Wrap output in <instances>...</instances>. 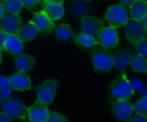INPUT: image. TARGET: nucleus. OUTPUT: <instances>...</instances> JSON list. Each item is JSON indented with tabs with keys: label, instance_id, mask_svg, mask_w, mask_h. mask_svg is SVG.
<instances>
[{
	"label": "nucleus",
	"instance_id": "6e6552de",
	"mask_svg": "<svg viewBox=\"0 0 147 122\" xmlns=\"http://www.w3.org/2000/svg\"><path fill=\"white\" fill-rule=\"evenodd\" d=\"M28 116L32 122H47L49 117V111L47 105L37 100L32 106L29 107Z\"/></svg>",
	"mask_w": 147,
	"mask_h": 122
},
{
	"label": "nucleus",
	"instance_id": "c9c22d12",
	"mask_svg": "<svg viewBox=\"0 0 147 122\" xmlns=\"http://www.w3.org/2000/svg\"><path fill=\"white\" fill-rule=\"evenodd\" d=\"M46 3H53V4H61L64 3V0H44Z\"/></svg>",
	"mask_w": 147,
	"mask_h": 122
},
{
	"label": "nucleus",
	"instance_id": "ea45409f",
	"mask_svg": "<svg viewBox=\"0 0 147 122\" xmlns=\"http://www.w3.org/2000/svg\"><path fill=\"white\" fill-rule=\"evenodd\" d=\"M3 2V0H0V3H2Z\"/></svg>",
	"mask_w": 147,
	"mask_h": 122
},
{
	"label": "nucleus",
	"instance_id": "c85d7f7f",
	"mask_svg": "<svg viewBox=\"0 0 147 122\" xmlns=\"http://www.w3.org/2000/svg\"><path fill=\"white\" fill-rule=\"evenodd\" d=\"M22 2L26 9L33 11V8L37 5L42 4L43 2V0H22Z\"/></svg>",
	"mask_w": 147,
	"mask_h": 122
},
{
	"label": "nucleus",
	"instance_id": "20e7f679",
	"mask_svg": "<svg viewBox=\"0 0 147 122\" xmlns=\"http://www.w3.org/2000/svg\"><path fill=\"white\" fill-rule=\"evenodd\" d=\"M2 111L12 119H24L28 115L29 107L23 105L16 98H7L2 101Z\"/></svg>",
	"mask_w": 147,
	"mask_h": 122
},
{
	"label": "nucleus",
	"instance_id": "2eb2a0df",
	"mask_svg": "<svg viewBox=\"0 0 147 122\" xmlns=\"http://www.w3.org/2000/svg\"><path fill=\"white\" fill-rule=\"evenodd\" d=\"M38 31H39V30L36 28V26L31 21H30L27 24H25L20 28L17 36L21 41L29 42V41L33 40L36 37Z\"/></svg>",
	"mask_w": 147,
	"mask_h": 122
},
{
	"label": "nucleus",
	"instance_id": "1a4fd4ad",
	"mask_svg": "<svg viewBox=\"0 0 147 122\" xmlns=\"http://www.w3.org/2000/svg\"><path fill=\"white\" fill-rule=\"evenodd\" d=\"M103 25L104 23L94 17L86 16L82 19V31L89 34L94 37L99 36L103 29Z\"/></svg>",
	"mask_w": 147,
	"mask_h": 122
},
{
	"label": "nucleus",
	"instance_id": "f257e3e1",
	"mask_svg": "<svg viewBox=\"0 0 147 122\" xmlns=\"http://www.w3.org/2000/svg\"><path fill=\"white\" fill-rule=\"evenodd\" d=\"M134 89L131 86V81L128 80L125 73H122L112 84V95L119 100H130L133 94Z\"/></svg>",
	"mask_w": 147,
	"mask_h": 122
},
{
	"label": "nucleus",
	"instance_id": "2f4dec72",
	"mask_svg": "<svg viewBox=\"0 0 147 122\" xmlns=\"http://www.w3.org/2000/svg\"><path fill=\"white\" fill-rule=\"evenodd\" d=\"M129 121L130 122H146L147 121V118L143 116V115L138 114L135 117H133L131 119H129Z\"/></svg>",
	"mask_w": 147,
	"mask_h": 122
},
{
	"label": "nucleus",
	"instance_id": "4c0bfd02",
	"mask_svg": "<svg viewBox=\"0 0 147 122\" xmlns=\"http://www.w3.org/2000/svg\"><path fill=\"white\" fill-rule=\"evenodd\" d=\"M141 94H142V95H143V97H145V96H147V88H145L142 92H141Z\"/></svg>",
	"mask_w": 147,
	"mask_h": 122
},
{
	"label": "nucleus",
	"instance_id": "f704fd0d",
	"mask_svg": "<svg viewBox=\"0 0 147 122\" xmlns=\"http://www.w3.org/2000/svg\"><path fill=\"white\" fill-rule=\"evenodd\" d=\"M5 7L3 5L2 3H0V21L3 19V18L5 17Z\"/></svg>",
	"mask_w": 147,
	"mask_h": 122
},
{
	"label": "nucleus",
	"instance_id": "dca6fc26",
	"mask_svg": "<svg viewBox=\"0 0 147 122\" xmlns=\"http://www.w3.org/2000/svg\"><path fill=\"white\" fill-rule=\"evenodd\" d=\"M132 56L128 51H123L113 55V67L119 71L124 70L131 63Z\"/></svg>",
	"mask_w": 147,
	"mask_h": 122
},
{
	"label": "nucleus",
	"instance_id": "a211bd4d",
	"mask_svg": "<svg viewBox=\"0 0 147 122\" xmlns=\"http://www.w3.org/2000/svg\"><path fill=\"white\" fill-rule=\"evenodd\" d=\"M131 16L136 20L142 21L147 14V3L144 0H135L130 7Z\"/></svg>",
	"mask_w": 147,
	"mask_h": 122
},
{
	"label": "nucleus",
	"instance_id": "cd10ccee",
	"mask_svg": "<svg viewBox=\"0 0 147 122\" xmlns=\"http://www.w3.org/2000/svg\"><path fill=\"white\" fill-rule=\"evenodd\" d=\"M131 86H132L134 91H137L138 93L139 92L141 93L145 88L144 82L138 78H133L132 80H131Z\"/></svg>",
	"mask_w": 147,
	"mask_h": 122
},
{
	"label": "nucleus",
	"instance_id": "6ab92c4d",
	"mask_svg": "<svg viewBox=\"0 0 147 122\" xmlns=\"http://www.w3.org/2000/svg\"><path fill=\"white\" fill-rule=\"evenodd\" d=\"M42 10L52 21L61 18L64 14V8L63 5L61 4H53V3L45 2Z\"/></svg>",
	"mask_w": 147,
	"mask_h": 122
},
{
	"label": "nucleus",
	"instance_id": "9b49d317",
	"mask_svg": "<svg viewBox=\"0 0 147 122\" xmlns=\"http://www.w3.org/2000/svg\"><path fill=\"white\" fill-rule=\"evenodd\" d=\"M113 113L117 119L120 120H127L132 114L133 106L126 100L119 99L113 103Z\"/></svg>",
	"mask_w": 147,
	"mask_h": 122
},
{
	"label": "nucleus",
	"instance_id": "412c9836",
	"mask_svg": "<svg viewBox=\"0 0 147 122\" xmlns=\"http://www.w3.org/2000/svg\"><path fill=\"white\" fill-rule=\"evenodd\" d=\"M73 15L76 18L82 19L88 12V5L87 0H77L72 6Z\"/></svg>",
	"mask_w": 147,
	"mask_h": 122
},
{
	"label": "nucleus",
	"instance_id": "4be33fe9",
	"mask_svg": "<svg viewBox=\"0 0 147 122\" xmlns=\"http://www.w3.org/2000/svg\"><path fill=\"white\" fill-rule=\"evenodd\" d=\"M12 88L10 77L0 76V102L10 97L12 93Z\"/></svg>",
	"mask_w": 147,
	"mask_h": 122
},
{
	"label": "nucleus",
	"instance_id": "f8f14e48",
	"mask_svg": "<svg viewBox=\"0 0 147 122\" xmlns=\"http://www.w3.org/2000/svg\"><path fill=\"white\" fill-rule=\"evenodd\" d=\"M30 21L36 26L39 31L51 32L55 28L53 21L47 16L43 10H41L38 12H34V17Z\"/></svg>",
	"mask_w": 147,
	"mask_h": 122
},
{
	"label": "nucleus",
	"instance_id": "aec40b11",
	"mask_svg": "<svg viewBox=\"0 0 147 122\" xmlns=\"http://www.w3.org/2000/svg\"><path fill=\"white\" fill-rule=\"evenodd\" d=\"M131 65L134 71L147 74V60L144 55L140 54L133 55Z\"/></svg>",
	"mask_w": 147,
	"mask_h": 122
},
{
	"label": "nucleus",
	"instance_id": "423d86ee",
	"mask_svg": "<svg viewBox=\"0 0 147 122\" xmlns=\"http://www.w3.org/2000/svg\"><path fill=\"white\" fill-rule=\"evenodd\" d=\"M37 100L45 105L52 103L56 93V82L55 81L47 80L36 88Z\"/></svg>",
	"mask_w": 147,
	"mask_h": 122
},
{
	"label": "nucleus",
	"instance_id": "5701e85b",
	"mask_svg": "<svg viewBox=\"0 0 147 122\" xmlns=\"http://www.w3.org/2000/svg\"><path fill=\"white\" fill-rule=\"evenodd\" d=\"M75 42L83 47L86 48H91L93 46H95L96 44H98L97 41L94 39V37L89 34L82 32L78 35H76L75 36Z\"/></svg>",
	"mask_w": 147,
	"mask_h": 122
},
{
	"label": "nucleus",
	"instance_id": "7ed1b4c3",
	"mask_svg": "<svg viewBox=\"0 0 147 122\" xmlns=\"http://www.w3.org/2000/svg\"><path fill=\"white\" fill-rule=\"evenodd\" d=\"M105 19L107 20L110 26L119 28L126 24L129 20V15L123 5H115L107 10L105 14Z\"/></svg>",
	"mask_w": 147,
	"mask_h": 122
},
{
	"label": "nucleus",
	"instance_id": "393cba45",
	"mask_svg": "<svg viewBox=\"0 0 147 122\" xmlns=\"http://www.w3.org/2000/svg\"><path fill=\"white\" fill-rule=\"evenodd\" d=\"M55 35L60 40H67L73 36V30L67 24H61L56 28Z\"/></svg>",
	"mask_w": 147,
	"mask_h": 122
},
{
	"label": "nucleus",
	"instance_id": "ddd939ff",
	"mask_svg": "<svg viewBox=\"0 0 147 122\" xmlns=\"http://www.w3.org/2000/svg\"><path fill=\"white\" fill-rule=\"evenodd\" d=\"M10 82L12 88L18 91H25L30 88V78L25 72L18 71L10 77Z\"/></svg>",
	"mask_w": 147,
	"mask_h": 122
},
{
	"label": "nucleus",
	"instance_id": "e433bc0d",
	"mask_svg": "<svg viewBox=\"0 0 147 122\" xmlns=\"http://www.w3.org/2000/svg\"><path fill=\"white\" fill-rule=\"evenodd\" d=\"M142 21H143V23H144V27H145V29H146V30H147V14L144 16V19H143Z\"/></svg>",
	"mask_w": 147,
	"mask_h": 122
},
{
	"label": "nucleus",
	"instance_id": "0eeeda50",
	"mask_svg": "<svg viewBox=\"0 0 147 122\" xmlns=\"http://www.w3.org/2000/svg\"><path fill=\"white\" fill-rule=\"evenodd\" d=\"M94 68L98 70L107 72L113 67L112 55L106 50H97L92 56Z\"/></svg>",
	"mask_w": 147,
	"mask_h": 122
},
{
	"label": "nucleus",
	"instance_id": "f03ea898",
	"mask_svg": "<svg viewBox=\"0 0 147 122\" xmlns=\"http://www.w3.org/2000/svg\"><path fill=\"white\" fill-rule=\"evenodd\" d=\"M125 26V36L131 43L136 45L142 40L145 39L147 30L144 27L143 21L136 20L131 18H129Z\"/></svg>",
	"mask_w": 147,
	"mask_h": 122
},
{
	"label": "nucleus",
	"instance_id": "58836bf2",
	"mask_svg": "<svg viewBox=\"0 0 147 122\" xmlns=\"http://www.w3.org/2000/svg\"><path fill=\"white\" fill-rule=\"evenodd\" d=\"M0 61H1V54H0Z\"/></svg>",
	"mask_w": 147,
	"mask_h": 122
},
{
	"label": "nucleus",
	"instance_id": "473e14b6",
	"mask_svg": "<svg viewBox=\"0 0 147 122\" xmlns=\"http://www.w3.org/2000/svg\"><path fill=\"white\" fill-rule=\"evenodd\" d=\"M11 118L9 117L5 113H0V122H10L11 121Z\"/></svg>",
	"mask_w": 147,
	"mask_h": 122
},
{
	"label": "nucleus",
	"instance_id": "4468645a",
	"mask_svg": "<svg viewBox=\"0 0 147 122\" xmlns=\"http://www.w3.org/2000/svg\"><path fill=\"white\" fill-rule=\"evenodd\" d=\"M5 49L14 56L20 55L24 50L23 41H21L18 36L8 34L5 42Z\"/></svg>",
	"mask_w": 147,
	"mask_h": 122
},
{
	"label": "nucleus",
	"instance_id": "c756f323",
	"mask_svg": "<svg viewBox=\"0 0 147 122\" xmlns=\"http://www.w3.org/2000/svg\"><path fill=\"white\" fill-rule=\"evenodd\" d=\"M48 121L49 122H66L67 119L62 115H61L55 112H53V113H49V117Z\"/></svg>",
	"mask_w": 147,
	"mask_h": 122
},
{
	"label": "nucleus",
	"instance_id": "bb28decb",
	"mask_svg": "<svg viewBox=\"0 0 147 122\" xmlns=\"http://www.w3.org/2000/svg\"><path fill=\"white\" fill-rule=\"evenodd\" d=\"M136 51L140 55L147 56V40L146 39L142 40L141 42L136 44Z\"/></svg>",
	"mask_w": 147,
	"mask_h": 122
},
{
	"label": "nucleus",
	"instance_id": "f3484780",
	"mask_svg": "<svg viewBox=\"0 0 147 122\" xmlns=\"http://www.w3.org/2000/svg\"><path fill=\"white\" fill-rule=\"evenodd\" d=\"M35 59L30 56L24 54H20L16 56L15 59V65L18 69V71L21 72H26L32 69V67L35 64Z\"/></svg>",
	"mask_w": 147,
	"mask_h": 122
},
{
	"label": "nucleus",
	"instance_id": "39448f33",
	"mask_svg": "<svg viewBox=\"0 0 147 122\" xmlns=\"http://www.w3.org/2000/svg\"><path fill=\"white\" fill-rule=\"evenodd\" d=\"M97 42L106 49H112L119 43V36L116 28L109 26L103 28L97 36Z\"/></svg>",
	"mask_w": 147,
	"mask_h": 122
},
{
	"label": "nucleus",
	"instance_id": "72a5a7b5",
	"mask_svg": "<svg viewBox=\"0 0 147 122\" xmlns=\"http://www.w3.org/2000/svg\"><path fill=\"white\" fill-rule=\"evenodd\" d=\"M135 1V0H120L121 2V5H123L125 8L126 7H131V5L133 4V2Z\"/></svg>",
	"mask_w": 147,
	"mask_h": 122
},
{
	"label": "nucleus",
	"instance_id": "7c9ffc66",
	"mask_svg": "<svg viewBox=\"0 0 147 122\" xmlns=\"http://www.w3.org/2000/svg\"><path fill=\"white\" fill-rule=\"evenodd\" d=\"M8 36V33H6L2 28H0V51L5 49V42Z\"/></svg>",
	"mask_w": 147,
	"mask_h": 122
},
{
	"label": "nucleus",
	"instance_id": "9d476101",
	"mask_svg": "<svg viewBox=\"0 0 147 122\" xmlns=\"http://www.w3.org/2000/svg\"><path fill=\"white\" fill-rule=\"evenodd\" d=\"M22 18L18 14H8L1 20V28L8 34L17 36L18 30L21 28Z\"/></svg>",
	"mask_w": 147,
	"mask_h": 122
},
{
	"label": "nucleus",
	"instance_id": "a19ab883",
	"mask_svg": "<svg viewBox=\"0 0 147 122\" xmlns=\"http://www.w3.org/2000/svg\"><path fill=\"white\" fill-rule=\"evenodd\" d=\"M144 1H147V0H144Z\"/></svg>",
	"mask_w": 147,
	"mask_h": 122
},
{
	"label": "nucleus",
	"instance_id": "a878e982",
	"mask_svg": "<svg viewBox=\"0 0 147 122\" xmlns=\"http://www.w3.org/2000/svg\"><path fill=\"white\" fill-rule=\"evenodd\" d=\"M132 106L137 114H140L147 118V96L143 97L138 102L133 104Z\"/></svg>",
	"mask_w": 147,
	"mask_h": 122
},
{
	"label": "nucleus",
	"instance_id": "b1692460",
	"mask_svg": "<svg viewBox=\"0 0 147 122\" xmlns=\"http://www.w3.org/2000/svg\"><path fill=\"white\" fill-rule=\"evenodd\" d=\"M2 4L5 11L11 14H18L24 6L22 0H3Z\"/></svg>",
	"mask_w": 147,
	"mask_h": 122
}]
</instances>
